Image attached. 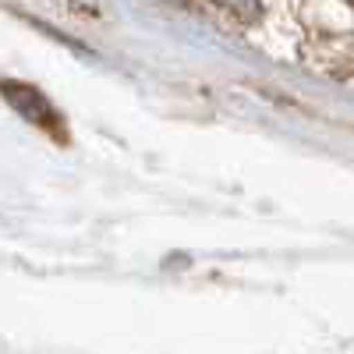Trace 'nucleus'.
<instances>
[{"mask_svg": "<svg viewBox=\"0 0 354 354\" xmlns=\"http://www.w3.org/2000/svg\"><path fill=\"white\" fill-rule=\"evenodd\" d=\"M0 96H4L28 124H36L43 131H50L57 142H64L68 138V128L61 124V113L53 110V103L39 93V88L32 85H25V82H0Z\"/></svg>", "mask_w": 354, "mask_h": 354, "instance_id": "nucleus-1", "label": "nucleus"}]
</instances>
